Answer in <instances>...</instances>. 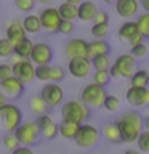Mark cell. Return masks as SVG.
<instances>
[{"mask_svg": "<svg viewBox=\"0 0 149 154\" xmlns=\"http://www.w3.org/2000/svg\"><path fill=\"white\" fill-rule=\"evenodd\" d=\"M32 47H34V42L31 38H23L21 42L14 43L13 45V55L19 56L21 60H29V56H31L32 53Z\"/></svg>", "mask_w": 149, "mask_h": 154, "instance_id": "22", "label": "cell"}, {"mask_svg": "<svg viewBox=\"0 0 149 154\" xmlns=\"http://www.w3.org/2000/svg\"><path fill=\"white\" fill-rule=\"evenodd\" d=\"M106 95H108V91H106L104 87H99L91 82V84H87L84 90L80 91V101L88 108L90 106L91 108H101Z\"/></svg>", "mask_w": 149, "mask_h": 154, "instance_id": "5", "label": "cell"}, {"mask_svg": "<svg viewBox=\"0 0 149 154\" xmlns=\"http://www.w3.org/2000/svg\"><path fill=\"white\" fill-rule=\"evenodd\" d=\"M29 60H31L34 64H37V66H40V64H50L51 60H53V50H51V47L48 45V43H45V42L34 43L32 53H31V56H29Z\"/></svg>", "mask_w": 149, "mask_h": 154, "instance_id": "10", "label": "cell"}, {"mask_svg": "<svg viewBox=\"0 0 149 154\" xmlns=\"http://www.w3.org/2000/svg\"><path fill=\"white\" fill-rule=\"evenodd\" d=\"M21 24H23L24 32H26V34H37V32L42 31L38 14H27V16H24Z\"/></svg>", "mask_w": 149, "mask_h": 154, "instance_id": "25", "label": "cell"}, {"mask_svg": "<svg viewBox=\"0 0 149 154\" xmlns=\"http://www.w3.org/2000/svg\"><path fill=\"white\" fill-rule=\"evenodd\" d=\"M130 87H147L149 85V71L138 69L130 77Z\"/></svg>", "mask_w": 149, "mask_h": 154, "instance_id": "27", "label": "cell"}, {"mask_svg": "<svg viewBox=\"0 0 149 154\" xmlns=\"http://www.w3.org/2000/svg\"><path fill=\"white\" fill-rule=\"evenodd\" d=\"M10 60H11V63H10V64H16V63H18L19 60H21V58L16 56V55H11V56H10Z\"/></svg>", "mask_w": 149, "mask_h": 154, "instance_id": "48", "label": "cell"}, {"mask_svg": "<svg viewBox=\"0 0 149 154\" xmlns=\"http://www.w3.org/2000/svg\"><path fill=\"white\" fill-rule=\"evenodd\" d=\"M119 37L123 43H127L130 47L138 45V43L143 42V37L139 35L135 21H125L122 26L119 27Z\"/></svg>", "mask_w": 149, "mask_h": 154, "instance_id": "11", "label": "cell"}, {"mask_svg": "<svg viewBox=\"0 0 149 154\" xmlns=\"http://www.w3.org/2000/svg\"><path fill=\"white\" fill-rule=\"evenodd\" d=\"M61 116H62V120H69V122H75L80 125L90 117V108L79 100H71L62 104Z\"/></svg>", "mask_w": 149, "mask_h": 154, "instance_id": "2", "label": "cell"}, {"mask_svg": "<svg viewBox=\"0 0 149 154\" xmlns=\"http://www.w3.org/2000/svg\"><path fill=\"white\" fill-rule=\"evenodd\" d=\"M122 138V143L136 141L138 135L143 132V116L138 111H125L115 122Z\"/></svg>", "mask_w": 149, "mask_h": 154, "instance_id": "1", "label": "cell"}, {"mask_svg": "<svg viewBox=\"0 0 149 154\" xmlns=\"http://www.w3.org/2000/svg\"><path fill=\"white\" fill-rule=\"evenodd\" d=\"M38 19H40V27L43 31H47L50 34L58 32V27H59V24H61V16H59V13H58L56 7L43 8L40 11V14H38Z\"/></svg>", "mask_w": 149, "mask_h": 154, "instance_id": "7", "label": "cell"}, {"mask_svg": "<svg viewBox=\"0 0 149 154\" xmlns=\"http://www.w3.org/2000/svg\"><path fill=\"white\" fill-rule=\"evenodd\" d=\"M115 11L122 18H133L139 10L138 0H115Z\"/></svg>", "mask_w": 149, "mask_h": 154, "instance_id": "18", "label": "cell"}, {"mask_svg": "<svg viewBox=\"0 0 149 154\" xmlns=\"http://www.w3.org/2000/svg\"><path fill=\"white\" fill-rule=\"evenodd\" d=\"M136 146L139 152H149V132L143 130L136 138Z\"/></svg>", "mask_w": 149, "mask_h": 154, "instance_id": "33", "label": "cell"}, {"mask_svg": "<svg viewBox=\"0 0 149 154\" xmlns=\"http://www.w3.org/2000/svg\"><path fill=\"white\" fill-rule=\"evenodd\" d=\"M34 75H35V79L40 80V82H50V66H48V64L35 66Z\"/></svg>", "mask_w": 149, "mask_h": 154, "instance_id": "32", "label": "cell"}, {"mask_svg": "<svg viewBox=\"0 0 149 154\" xmlns=\"http://www.w3.org/2000/svg\"><path fill=\"white\" fill-rule=\"evenodd\" d=\"M35 124L38 127L40 137H43L45 140H53V138L58 137V124L51 119V116H48V114L38 116Z\"/></svg>", "mask_w": 149, "mask_h": 154, "instance_id": "13", "label": "cell"}, {"mask_svg": "<svg viewBox=\"0 0 149 154\" xmlns=\"http://www.w3.org/2000/svg\"><path fill=\"white\" fill-rule=\"evenodd\" d=\"M75 144L79 148H91L98 143L99 140V130L95 127V125H90V124H80L79 125V130H77V135H75Z\"/></svg>", "mask_w": 149, "mask_h": 154, "instance_id": "6", "label": "cell"}, {"mask_svg": "<svg viewBox=\"0 0 149 154\" xmlns=\"http://www.w3.org/2000/svg\"><path fill=\"white\" fill-rule=\"evenodd\" d=\"M96 11H98V7L91 0H84L82 3L77 5V18L82 21H91Z\"/></svg>", "mask_w": 149, "mask_h": 154, "instance_id": "21", "label": "cell"}, {"mask_svg": "<svg viewBox=\"0 0 149 154\" xmlns=\"http://www.w3.org/2000/svg\"><path fill=\"white\" fill-rule=\"evenodd\" d=\"M91 71V60L90 58H74L69 60V74L77 77V79H84L90 74Z\"/></svg>", "mask_w": 149, "mask_h": 154, "instance_id": "15", "label": "cell"}, {"mask_svg": "<svg viewBox=\"0 0 149 154\" xmlns=\"http://www.w3.org/2000/svg\"><path fill=\"white\" fill-rule=\"evenodd\" d=\"M58 13H59L61 19H64V21H74L77 18V5L62 2L59 7H58Z\"/></svg>", "mask_w": 149, "mask_h": 154, "instance_id": "26", "label": "cell"}, {"mask_svg": "<svg viewBox=\"0 0 149 154\" xmlns=\"http://www.w3.org/2000/svg\"><path fill=\"white\" fill-rule=\"evenodd\" d=\"M91 21H93V24H109V14L103 10H98Z\"/></svg>", "mask_w": 149, "mask_h": 154, "instance_id": "42", "label": "cell"}, {"mask_svg": "<svg viewBox=\"0 0 149 154\" xmlns=\"http://www.w3.org/2000/svg\"><path fill=\"white\" fill-rule=\"evenodd\" d=\"M103 2H104V3H114L115 0H103Z\"/></svg>", "mask_w": 149, "mask_h": 154, "instance_id": "52", "label": "cell"}, {"mask_svg": "<svg viewBox=\"0 0 149 154\" xmlns=\"http://www.w3.org/2000/svg\"><path fill=\"white\" fill-rule=\"evenodd\" d=\"M58 32L62 34V35H69V34H72L74 32V21H64V19H61Z\"/></svg>", "mask_w": 149, "mask_h": 154, "instance_id": "41", "label": "cell"}, {"mask_svg": "<svg viewBox=\"0 0 149 154\" xmlns=\"http://www.w3.org/2000/svg\"><path fill=\"white\" fill-rule=\"evenodd\" d=\"M123 154H141V152H139L138 149H132V148H130V149H127Z\"/></svg>", "mask_w": 149, "mask_h": 154, "instance_id": "49", "label": "cell"}, {"mask_svg": "<svg viewBox=\"0 0 149 154\" xmlns=\"http://www.w3.org/2000/svg\"><path fill=\"white\" fill-rule=\"evenodd\" d=\"M79 130V124L69 122V120H61V124H58V135H61L66 140H74Z\"/></svg>", "mask_w": 149, "mask_h": 154, "instance_id": "24", "label": "cell"}, {"mask_svg": "<svg viewBox=\"0 0 149 154\" xmlns=\"http://www.w3.org/2000/svg\"><path fill=\"white\" fill-rule=\"evenodd\" d=\"M11 71H13V77H16L23 85H26L35 79V75H34L35 64L31 60H19L16 64H11Z\"/></svg>", "mask_w": 149, "mask_h": 154, "instance_id": "9", "label": "cell"}, {"mask_svg": "<svg viewBox=\"0 0 149 154\" xmlns=\"http://www.w3.org/2000/svg\"><path fill=\"white\" fill-rule=\"evenodd\" d=\"M2 144H3V148H5V149H10V151H14V149L19 146L18 140L14 138V135H13V133H10V132H7V133L3 135Z\"/></svg>", "mask_w": 149, "mask_h": 154, "instance_id": "37", "label": "cell"}, {"mask_svg": "<svg viewBox=\"0 0 149 154\" xmlns=\"http://www.w3.org/2000/svg\"><path fill=\"white\" fill-rule=\"evenodd\" d=\"M143 128L146 130V132H149V116L143 117Z\"/></svg>", "mask_w": 149, "mask_h": 154, "instance_id": "46", "label": "cell"}, {"mask_svg": "<svg viewBox=\"0 0 149 154\" xmlns=\"http://www.w3.org/2000/svg\"><path fill=\"white\" fill-rule=\"evenodd\" d=\"M112 64L109 60V55H101L91 58V67H95V71H108L109 66Z\"/></svg>", "mask_w": 149, "mask_h": 154, "instance_id": "30", "label": "cell"}, {"mask_svg": "<svg viewBox=\"0 0 149 154\" xmlns=\"http://www.w3.org/2000/svg\"><path fill=\"white\" fill-rule=\"evenodd\" d=\"M125 98L135 108L149 106V88L147 87H130L125 93Z\"/></svg>", "mask_w": 149, "mask_h": 154, "instance_id": "12", "label": "cell"}, {"mask_svg": "<svg viewBox=\"0 0 149 154\" xmlns=\"http://www.w3.org/2000/svg\"><path fill=\"white\" fill-rule=\"evenodd\" d=\"M111 53V45L106 40L101 38H95L91 42H87V58H95L101 55H109Z\"/></svg>", "mask_w": 149, "mask_h": 154, "instance_id": "19", "label": "cell"}, {"mask_svg": "<svg viewBox=\"0 0 149 154\" xmlns=\"http://www.w3.org/2000/svg\"><path fill=\"white\" fill-rule=\"evenodd\" d=\"M42 100L45 101V104L48 108H56L62 103L64 100V90L61 88L59 84H53V82H48L47 85H43L42 88Z\"/></svg>", "mask_w": 149, "mask_h": 154, "instance_id": "8", "label": "cell"}, {"mask_svg": "<svg viewBox=\"0 0 149 154\" xmlns=\"http://www.w3.org/2000/svg\"><path fill=\"white\" fill-rule=\"evenodd\" d=\"M120 106V100L115 95H106V98L103 101V108L109 112H115Z\"/></svg>", "mask_w": 149, "mask_h": 154, "instance_id": "31", "label": "cell"}, {"mask_svg": "<svg viewBox=\"0 0 149 154\" xmlns=\"http://www.w3.org/2000/svg\"><path fill=\"white\" fill-rule=\"evenodd\" d=\"M66 3H72V5H79V3H82V0H64Z\"/></svg>", "mask_w": 149, "mask_h": 154, "instance_id": "51", "label": "cell"}, {"mask_svg": "<svg viewBox=\"0 0 149 154\" xmlns=\"http://www.w3.org/2000/svg\"><path fill=\"white\" fill-rule=\"evenodd\" d=\"M13 55V43L8 38H0V58H10Z\"/></svg>", "mask_w": 149, "mask_h": 154, "instance_id": "38", "label": "cell"}, {"mask_svg": "<svg viewBox=\"0 0 149 154\" xmlns=\"http://www.w3.org/2000/svg\"><path fill=\"white\" fill-rule=\"evenodd\" d=\"M147 51H149L147 45H146L144 42H141V43H138V45H133V47H132L130 55H132L135 60H136V58H144V56L147 55Z\"/></svg>", "mask_w": 149, "mask_h": 154, "instance_id": "39", "label": "cell"}, {"mask_svg": "<svg viewBox=\"0 0 149 154\" xmlns=\"http://www.w3.org/2000/svg\"><path fill=\"white\" fill-rule=\"evenodd\" d=\"M64 56L67 60L87 56V42L84 38H71L64 45Z\"/></svg>", "mask_w": 149, "mask_h": 154, "instance_id": "14", "label": "cell"}, {"mask_svg": "<svg viewBox=\"0 0 149 154\" xmlns=\"http://www.w3.org/2000/svg\"><path fill=\"white\" fill-rule=\"evenodd\" d=\"M14 138L18 140L19 146H29L31 144H35L40 138V133H38V127L35 124V120H27V122H23L19 127L13 132Z\"/></svg>", "mask_w": 149, "mask_h": 154, "instance_id": "4", "label": "cell"}, {"mask_svg": "<svg viewBox=\"0 0 149 154\" xmlns=\"http://www.w3.org/2000/svg\"><path fill=\"white\" fill-rule=\"evenodd\" d=\"M21 124H23V112L16 104L7 103L0 108V127L13 133Z\"/></svg>", "mask_w": 149, "mask_h": 154, "instance_id": "3", "label": "cell"}, {"mask_svg": "<svg viewBox=\"0 0 149 154\" xmlns=\"http://www.w3.org/2000/svg\"><path fill=\"white\" fill-rule=\"evenodd\" d=\"M27 34L24 32V27H23V24L19 19H11L8 24H7V38L10 42L13 43H18V42H21L23 38H26Z\"/></svg>", "mask_w": 149, "mask_h": 154, "instance_id": "20", "label": "cell"}, {"mask_svg": "<svg viewBox=\"0 0 149 154\" xmlns=\"http://www.w3.org/2000/svg\"><path fill=\"white\" fill-rule=\"evenodd\" d=\"M138 3L144 10V13H149V0H138Z\"/></svg>", "mask_w": 149, "mask_h": 154, "instance_id": "45", "label": "cell"}, {"mask_svg": "<svg viewBox=\"0 0 149 154\" xmlns=\"http://www.w3.org/2000/svg\"><path fill=\"white\" fill-rule=\"evenodd\" d=\"M34 2H38V3H42V5H48V3H51V2H55V0H34Z\"/></svg>", "mask_w": 149, "mask_h": 154, "instance_id": "50", "label": "cell"}, {"mask_svg": "<svg viewBox=\"0 0 149 154\" xmlns=\"http://www.w3.org/2000/svg\"><path fill=\"white\" fill-rule=\"evenodd\" d=\"M0 88H2V93L7 96V98H18L24 93V85L19 82L16 77H8L5 80H0Z\"/></svg>", "mask_w": 149, "mask_h": 154, "instance_id": "16", "label": "cell"}, {"mask_svg": "<svg viewBox=\"0 0 149 154\" xmlns=\"http://www.w3.org/2000/svg\"><path fill=\"white\" fill-rule=\"evenodd\" d=\"M135 58L130 53H123L115 58V61L112 63V66H115V69L120 72V77H132V74L135 72Z\"/></svg>", "mask_w": 149, "mask_h": 154, "instance_id": "17", "label": "cell"}, {"mask_svg": "<svg viewBox=\"0 0 149 154\" xmlns=\"http://www.w3.org/2000/svg\"><path fill=\"white\" fill-rule=\"evenodd\" d=\"M64 77H66V71L61 66H50V82L59 84Z\"/></svg>", "mask_w": 149, "mask_h": 154, "instance_id": "35", "label": "cell"}, {"mask_svg": "<svg viewBox=\"0 0 149 154\" xmlns=\"http://www.w3.org/2000/svg\"><path fill=\"white\" fill-rule=\"evenodd\" d=\"M11 75H13L11 64H7V63L0 64V80H5V79H8V77H11Z\"/></svg>", "mask_w": 149, "mask_h": 154, "instance_id": "43", "label": "cell"}, {"mask_svg": "<svg viewBox=\"0 0 149 154\" xmlns=\"http://www.w3.org/2000/svg\"><path fill=\"white\" fill-rule=\"evenodd\" d=\"M29 108H31L32 112H35V114H38V116L47 114V111L50 109V108L45 104V101L42 100L40 95H34V96H32L31 101H29Z\"/></svg>", "mask_w": 149, "mask_h": 154, "instance_id": "29", "label": "cell"}, {"mask_svg": "<svg viewBox=\"0 0 149 154\" xmlns=\"http://www.w3.org/2000/svg\"><path fill=\"white\" fill-rule=\"evenodd\" d=\"M90 32L95 38H101V40H103V38L109 34V24H93L90 29Z\"/></svg>", "mask_w": 149, "mask_h": 154, "instance_id": "34", "label": "cell"}, {"mask_svg": "<svg viewBox=\"0 0 149 154\" xmlns=\"http://www.w3.org/2000/svg\"><path fill=\"white\" fill-rule=\"evenodd\" d=\"M135 24H136V29H138L139 35H141L143 38H149V13L138 14Z\"/></svg>", "mask_w": 149, "mask_h": 154, "instance_id": "28", "label": "cell"}, {"mask_svg": "<svg viewBox=\"0 0 149 154\" xmlns=\"http://www.w3.org/2000/svg\"><path fill=\"white\" fill-rule=\"evenodd\" d=\"M3 104H7V96H5L2 91H0V108H2Z\"/></svg>", "mask_w": 149, "mask_h": 154, "instance_id": "47", "label": "cell"}, {"mask_svg": "<svg viewBox=\"0 0 149 154\" xmlns=\"http://www.w3.org/2000/svg\"><path fill=\"white\" fill-rule=\"evenodd\" d=\"M14 7H16L19 11L27 13L35 7V2H34V0H14Z\"/></svg>", "mask_w": 149, "mask_h": 154, "instance_id": "40", "label": "cell"}, {"mask_svg": "<svg viewBox=\"0 0 149 154\" xmlns=\"http://www.w3.org/2000/svg\"><path fill=\"white\" fill-rule=\"evenodd\" d=\"M101 133H103V137L108 140L109 143H114V144H119L122 143V138H120V133H119V128L115 122H108L103 125V128H101Z\"/></svg>", "mask_w": 149, "mask_h": 154, "instance_id": "23", "label": "cell"}, {"mask_svg": "<svg viewBox=\"0 0 149 154\" xmlns=\"http://www.w3.org/2000/svg\"><path fill=\"white\" fill-rule=\"evenodd\" d=\"M111 82L109 72L108 71H95L93 74V84L99 85V87H106Z\"/></svg>", "mask_w": 149, "mask_h": 154, "instance_id": "36", "label": "cell"}, {"mask_svg": "<svg viewBox=\"0 0 149 154\" xmlns=\"http://www.w3.org/2000/svg\"><path fill=\"white\" fill-rule=\"evenodd\" d=\"M11 154H35L29 146H18L14 151H11Z\"/></svg>", "mask_w": 149, "mask_h": 154, "instance_id": "44", "label": "cell"}]
</instances>
